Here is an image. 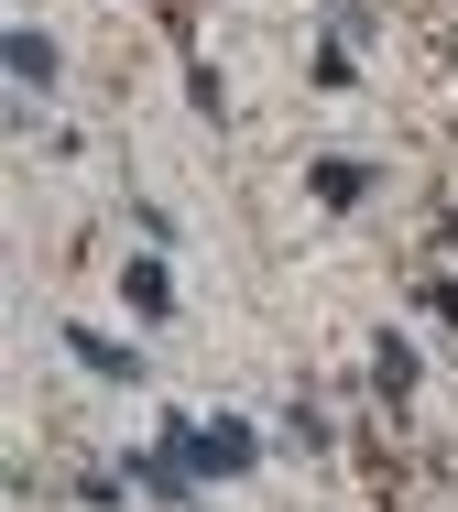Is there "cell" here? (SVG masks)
Here are the masks:
<instances>
[{"mask_svg":"<svg viewBox=\"0 0 458 512\" xmlns=\"http://www.w3.org/2000/svg\"><path fill=\"white\" fill-rule=\"evenodd\" d=\"M164 447H175L197 480H240V469L262 458V436H251L240 414H208V425H164Z\"/></svg>","mask_w":458,"mask_h":512,"instance_id":"cell-1","label":"cell"},{"mask_svg":"<svg viewBox=\"0 0 458 512\" xmlns=\"http://www.w3.org/2000/svg\"><path fill=\"white\" fill-rule=\"evenodd\" d=\"M120 295H131V316H175V273H164V262H131Z\"/></svg>","mask_w":458,"mask_h":512,"instance_id":"cell-2","label":"cell"},{"mask_svg":"<svg viewBox=\"0 0 458 512\" xmlns=\"http://www.w3.org/2000/svg\"><path fill=\"white\" fill-rule=\"evenodd\" d=\"M317 197H328V207H360V197H371V164L328 153V164H317Z\"/></svg>","mask_w":458,"mask_h":512,"instance_id":"cell-3","label":"cell"},{"mask_svg":"<svg viewBox=\"0 0 458 512\" xmlns=\"http://www.w3.org/2000/svg\"><path fill=\"white\" fill-rule=\"evenodd\" d=\"M0 55H11V77H22V88H55V44H44V33H11Z\"/></svg>","mask_w":458,"mask_h":512,"instance_id":"cell-4","label":"cell"},{"mask_svg":"<svg viewBox=\"0 0 458 512\" xmlns=\"http://www.w3.org/2000/svg\"><path fill=\"white\" fill-rule=\"evenodd\" d=\"M66 349H77V360H88V371H99V382H131V371H142V360H131V349H120V338H88V327H77V338H66Z\"/></svg>","mask_w":458,"mask_h":512,"instance_id":"cell-5","label":"cell"}]
</instances>
